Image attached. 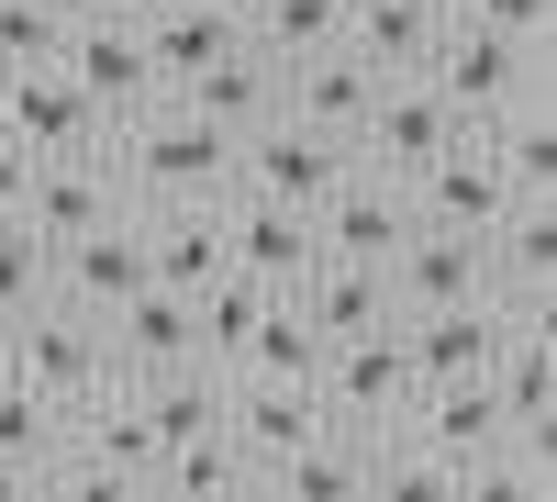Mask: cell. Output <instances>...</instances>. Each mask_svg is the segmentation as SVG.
<instances>
[{"instance_id":"1","label":"cell","mask_w":557,"mask_h":502,"mask_svg":"<svg viewBox=\"0 0 557 502\" xmlns=\"http://www.w3.org/2000/svg\"><path fill=\"white\" fill-rule=\"evenodd\" d=\"M112 168H123V201H223L235 134L201 123L190 101H146L134 123H112Z\"/></svg>"},{"instance_id":"2","label":"cell","mask_w":557,"mask_h":502,"mask_svg":"<svg viewBox=\"0 0 557 502\" xmlns=\"http://www.w3.org/2000/svg\"><path fill=\"white\" fill-rule=\"evenodd\" d=\"M424 78L446 89V112H457V123H491V112H513V101H535V89H546V45L491 34V23H469V12H446Z\"/></svg>"},{"instance_id":"3","label":"cell","mask_w":557,"mask_h":502,"mask_svg":"<svg viewBox=\"0 0 557 502\" xmlns=\"http://www.w3.org/2000/svg\"><path fill=\"white\" fill-rule=\"evenodd\" d=\"M0 369H23L57 414L112 391V346H101V313H67V302H23L12 325H0Z\"/></svg>"},{"instance_id":"4","label":"cell","mask_w":557,"mask_h":502,"mask_svg":"<svg viewBox=\"0 0 557 502\" xmlns=\"http://www.w3.org/2000/svg\"><path fill=\"white\" fill-rule=\"evenodd\" d=\"M312 380H323V414H335V425H357V436L412 425V391H424V380H412V357H401V313H391V325L335 335Z\"/></svg>"},{"instance_id":"5","label":"cell","mask_w":557,"mask_h":502,"mask_svg":"<svg viewBox=\"0 0 557 502\" xmlns=\"http://www.w3.org/2000/svg\"><path fill=\"white\" fill-rule=\"evenodd\" d=\"M457 134H469V123L446 112V89H435L424 68H412V78H380V89H368V112H357V168H380V179L412 191Z\"/></svg>"},{"instance_id":"6","label":"cell","mask_w":557,"mask_h":502,"mask_svg":"<svg viewBox=\"0 0 557 502\" xmlns=\"http://www.w3.org/2000/svg\"><path fill=\"white\" fill-rule=\"evenodd\" d=\"M357 168V146L346 134H323V123H301V112H268V123H246L235 134V191H268V201H323L335 179Z\"/></svg>"},{"instance_id":"7","label":"cell","mask_w":557,"mask_h":502,"mask_svg":"<svg viewBox=\"0 0 557 502\" xmlns=\"http://www.w3.org/2000/svg\"><path fill=\"white\" fill-rule=\"evenodd\" d=\"M0 134L12 146H34V157H78V146H112V123H101V101L45 57V68H0Z\"/></svg>"},{"instance_id":"8","label":"cell","mask_w":557,"mask_h":502,"mask_svg":"<svg viewBox=\"0 0 557 502\" xmlns=\"http://www.w3.org/2000/svg\"><path fill=\"white\" fill-rule=\"evenodd\" d=\"M134 280H146V223H134V201L45 257V302H67V313H112Z\"/></svg>"},{"instance_id":"9","label":"cell","mask_w":557,"mask_h":502,"mask_svg":"<svg viewBox=\"0 0 557 502\" xmlns=\"http://www.w3.org/2000/svg\"><path fill=\"white\" fill-rule=\"evenodd\" d=\"M57 68L101 101V123H134L146 101H168V78L146 57V12H134V23H67V57Z\"/></svg>"},{"instance_id":"10","label":"cell","mask_w":557,"mask_h":502,"mask_svg":"<svg viewBox=\"0 0 557 502\" xmlns=\"http://www.w3.org/2000/svg\"><path fill=\"white\" fill-rule=\"evenodd\" d=\"M323 257L312 212L301 201H268V191H223V268H246L268 291H301V268Z\"/></svg>"},{"instance_id":"11","label":"cell","mask_w":557,"mask_h":502,"mask_svg":"<svg viewBox=\"0 0 557 502\" xmlns=\"http://www.w3.org/2000/svg\"><path fill=\"white\" fill-rule=\"evenodd\" d=\"M223 425H235V446H246V458H257V480H268L301 436H323L335 414H323V380H268V369H235V380H223Z\"/></svg>"},{"instance_id":"12","label":"cell","mask_w":557,"mask_h":502,"mask_svg":"<svg viewBox=\"0 0 557 502\" xmlns=\"http://www.w3.org/2000/svg\"><path fill=\"white\" fill-rule=\"evenodd\" d=\"M101 212H123V168H112V146H78V157H34V179H23V223L45 235V257H57L67 235H89Z\"/></svg>"},{"instance_id":"13","label":"cell","mask_w":557,"mask_h":502,"mask_svg":"<svg viewBox=\"0 0 557 502\" xmlns=\"http://www.w3.org/2000/svg\"><path fill=\"white\" fill-rule=\"evenodd\" d=\"M412 212H424V223H457V235H491V223L513 212V179H502V157H491V134H480V123L457 134V146H446L424 179H412Z\"/></svg>"},{"instance_id":"14","label":"cell","mask_w":557,"mask_h":502,"mask_svg":"<svg viewBox=\"0 0 557 502\" xmlns=\"http://www.w3.org/2000/svg\"><path fill=\"white\" fill-rule=\"evenodd\" d=\"M502 335H513V313H502L491 291L435 302V313H401V357H412V380H469V369H491Z\"/></svg>"},{"instance_id":"15","label":"cell","mask_w":557,"mask_h":502,"mask_svg":"<svg viewBox=\"0 0 557 502\" xmlns=\"http://www.w3.org/2000/svg\"><path fill=\"white\" fill-rule=\"evenodd\" d=\"M480 280H491V302L502 313H546V291H557V201H513L480 235Z\"/></svg>"},{"instance_id":"16","label":"cell","mask_w":557,"mask_h":502,"mask_svg":"<svg viewBox=\"0 0 557 502\" xmlns=\"http://www.w3.org/2000/svg\"><path fill=\"white\" fill-rule=\"evenodd\" d=\"M134 223H146V280L168 291L223 280V201H134Z\"/></svg>"},{"instance_id":"17","label":"cell","mask_w":557,"mask_h":502,"mask_svg":"<svg viewBox=\"0 0 557 502\" xmlns=\"http://www.w3.org/2000/svg\"><path fill=\"white\" fill-rule=\"evenodd\" d=\"M368 89H380V68H368V57H346V45H312V57L278 68V112H301V123H323V134H346V146H357Z\"/></svg>"},{"instance_id":"18","label":"cell","mask_w":557,"mask_h":502,"mask_svg":"<svg viewBox=\"0 0 557 502\" xmlns=\"http://www.w3.org/2000/svg\"><path fill=\"white\" fill-rule=\"evenodd\" d=\"M435 34H446L435 0H346V23H335V45H346V57H368L380 78H412V68L435 57Z\"/></svg>"},{"instance_id":"19","label":"cell","mask_w":557,"mask_h":502,"mask_svg":"<svg viewBox=\"0 0 557 502\" xmlns=\"http://www.w3.org/2000/svg\"><path fill=\"white\" fill-rule=\"evenodd\" d=\"M168 101H190L201 123L246 134V123H268V112H278V57H257V45H223V57H212V68H190Z\"/></svg>"},{"instance_id":"20","label":"cell","mask_w":557,"mask_h":502,"mask_svg":"<svg viewBox=\"0 0 557 502\" xmlns=\"http://www.w3.org/2000/svg\"><path fill=\"white\" fill-rule=\"evenodd\" d=\"M301 313H312V325H323V346H335V335H357V325H391V268L380 257H312L301 268V291H290Z\"/></svg>"},{"instance_id":"21","label":"cell","mask_w":557,"mask_h":502,"mask_svg":"<svg viewBox=\"0 0 557 502\" xmlns=\"http://www.w3.org/2000/svg\"><path fill=\"white\" fill-rule=\"evenodd\" d=\"M412 436L446 446V458H480L491 436H513V414H502L491 369H469V380H424V391H412Z\"/></svg>"},{"instance_id":"22","label":"cell","mask_w":557,"mask_h":502,"mask_svg":"<svg viewBox=\"0 0 557 502\" xmlns=\"http://www.w3.org/2000/svg\"><path fill=\"white\" fill-rule=\"evenodd\" d=\"M491 391H502L513 425H557V335H546V313H513V335L491 346Z\"/></svg>"},{"instance_id":"23","label":"cell","mask_w":557,"mask_h":502,"mask_svg":"<svg viewBox=\"0 0 557 502\" xmlns=\"http://www.w3.org/2000/svg\"><path fill=\"white\" fill-rule=\"evenodd\" d=\"M257 491H290V502H357V491H368V436H357V425H323V436H301Z\"/></svg>"},{"instance_id":"24","label":"cell","mask_w":557,"mask_h":502,"mask_svg":"<svg viewBox=\"0 0 557 502\" xmlns=\"http://www.w3.org/2000/svg\"><path fill=\"white\" fill-rule=\"evenodd\" d=\"M157 491H178V502H235V491H257V458L235 446V425H201V436H178V446H157Z\"/></svg>"},{"instance_id":"25","label":"cell","mask_w":557,"mask_h":502,"mask_svg":"<svg viewBox=\"0 0 557 502\" xmlns=\"http://www.w3.org/2000/svg\"><path fill=\"white\" fill-rule=\"evenodd\" d=\"M480 134H491L502 179H513V201H557V112H546V89L513 101V112H491Z\"/></svg>"},{"instance_id":"26","label":"cell","mask_w":557,"mask_h":502,"mask_svg":"<svg viewBox=\"0 0 557 502\" xmlns=\"http://www.w3.org/2000/svg\"><path fill=\"white\" fill-rule=\"evenodd\" d=\"M223 45H246V12H235V0H201V12H146V57H157L168 89L190 78V68H212Z\"/></svg>"},{"instance_id":"27","label":"cell","mask_w":557,"mask_h":502,"mask_svg":"<svg viewBox=\"0 0 557 502\" xmlns=\"http://www.w3.org/2000/svg\"><path fill=\"white\" fill-rule=\"evenodd\" d=\"M134 402H146V425H157V446H178V436H201V425H223V369H212V357H178V369H157V380H134Z\"/></svg>"},{"instance_id":"28","label":"cell","mask_w":557,"mask_h":502,"mask_svg":"<svg viewBox=\"0 0 557 502\" xmlns=\"http://www.w3.org/2000/svg\"><path fill=\"white\" fill-rule=\"evenodd\" d=\"M57 436H67V414H57V402H45L23 369H0V469L45 491V458H57Z\"/></svg>"},{"instance_id":"29","label":"cell","mask_w":557,"mask_h":502,"mask_svg":"<svg viewBox=\"0 0 557 502\" xmlns=\"http://www.w3.org/2000/svg\"><path fill=\"white\" fill-rule=\"evenodd\" d=\"M268 302H278V291L246 280V268H223V280L190 291V313H201V357H212L223 380H235V357H246V335H257V313H268Z\"/></svg>"},{"instance_id":"30","label":"cell","mask_w":557,"mask_h":502,"mask_svg":"<svg viewBox=\"0 0 557 502\" xmlns=\"http://www.w3.org/2000/svg\"><path fill=\"white\" fill-rule=\"evenodd\" d=\"M235 369H268V380H312V369H323V325H312V313H301L290 291H278V302L257 313V335H246V357H235Z\"/></svg>"},{"instance_id":"31","label":"cell","mask_w":557,"mask_h":502,"mask_svg":"<svg viewBox=\"0 0 557 502\" xmlns=\"http://www.w3.org/2000/svg\"><path fill=\"white\" fill-rule=\"evenodd\" d=\"M67 57V0H0V68Z\"/></svg>"},{"instance_id":"32","label":"cell","mask_w":557,"mask_h":502,"mask_svg":"<svg viewBox=\"0 0 557 502\" xmlns=\"http://www.w3.org/2000/svg\"><path fill=\"white\" fill-rule=\"evenodd\" d=\"M23 302H45V235L12 212V223H0V325H12Z\"/></svg>"},{"instance_id":"33","label":"cell","mask_w":557,"mask_h":502,"mask_svg":"<svg viewBox=\"0 0 557 502\" xmlns=\"http://www.w3.org/2000/svg\"><path fill=\"white\" fill-rule=\"evenodd\" d=\"M446 12H469V23H491V34H524V45H546L557 0H446Z\"/></svg>"},{"instance_id":"34","label":"cell","mask_w":557,"mask_h":502,"mask_svg":"<svg viewBox=\"0 0 557 502\" xmlns=\"http://www.w3.org/2000/svg\"><path fill=\"white\" fill-rule=\"evenodd\" d=\"M23 179H34V146H12V134H0V223L23 212Z\"/></svg>"},{"instance_id":"35","label":"cell","mask_w":557,"mask_h":502,"mask_svg":"<svg viewBox=\"0 0 557 502\" xmlns=\"http://www.w3.org/2000/svg\"><path fill=\"white\" fill-rule=\"evenodd\" d=\"M146 0H67V23H134Z\"/></svg>"},{"instance_id":"36","label":"cell","mask_w":557,"mask_h":502,"mask_svg":"<svg viewBox=\"0 0 557 502\" xmlns=\"http://www.w3.org/2000/svg\"><path fill=\"white\" fill-rule=\"evenodd\" d=\"M435 12H446V0H435Z\"/></svg>"}]
</instances>
